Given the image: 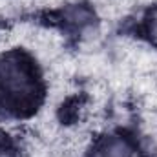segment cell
<instances>
[{
  "mask_svg": "<svg viewBox=\"0 0 157 157\" xmlns=\"http://www.w3.org/2000/svg\"><path fill=\"white\" fill-rule=\"evenodd\" d=\"M99 157H133V148L126 139L112 137L101 144Z\"/></svg>",
  "mask_w": 157,
  "mask_h": 157,
  "instance_id": "obj_1",
  "label": "cell"
}]
</instances>
